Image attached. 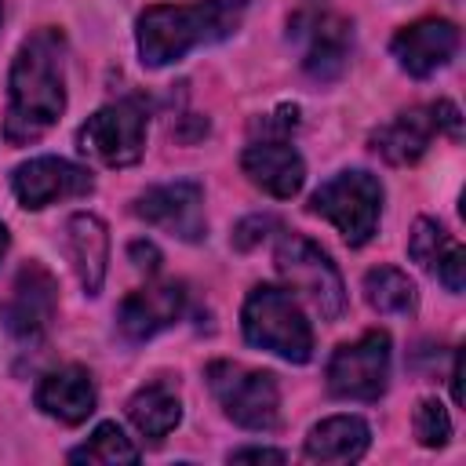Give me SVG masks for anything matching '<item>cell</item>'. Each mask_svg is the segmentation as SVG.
Instances as JSON below:
<instances>
[{"label": "cell", "instance_id": "cell-1", "mask_svg": "<svg viewBox=\"0 0 466 466\" xmlns=\"http://www.w3.org/2000/svg\"><path fill=\"white\" fill-rule=\"evenodd\" d=\"M62 36L58 29L33 33L11 66L7 80V120L4 138L22 146L40 138L66 109V80H62Z\"/></svg>", "mask_w": 466, "mask_h": 466}, {"label": "cell", "instance_id": "cell-2", "mask_svg": "<svg viewBox=\"0 0 466 466\" xmlns=\"http://www.w3.org/2000/svg\"><path fill=\"white\" fill-rule=\"evenodd\" d=\"M248 0H200V4H157L138 18V55L146 66L178 62L200 44L229 36L244 18Z\"/></svg>", "mask_w": 466, "mask_h": 466}, {"label": "cell", "instance_id": "cell-3", "mask_svg": "<svg viewBox=\"0 0 466 466\" xmlns=\"http://www.w3.org/2000/svg\"><path fill=\"white\" fill-rule=\"evenodd\" d=\"M240 324H244V335H248L251 346H262V350H269L284 360L306 364L309 353H313L309 320L302 317L299 302L280 288L258 284L244 302Z\"/></svg>", "mask_w": 466, "mask_h": 466}, {"label": "cell", "instance_id": "cell-4", "mask_svg": "<svg viewBox=\"0 0 466 466\" xmlns=\"http://www.w3.org/2000/svg\"><path fill=\"white\" fill-rule=\"evenodd\" d=\"M309 211L324 215L346 244H368L382 215V186L368 171H339L309 197Z\"/></svg>", "mask_w": 466, "mask_h": 466}, {"label": "cell", "instance_id": "cell-5", "mask_svg": "<svg viewBox=\"0 0 466 466\" xmlns=\"http://www.w3.org/2000/svg\"><path fill=\"white\" fill-rule=\"evenodd\" d=\"M146 127H149L146 106L138 98H120L113 106H102L95 116H87V124L76 131V146L80 153L95 157L106 167H127L146 153Z\"/></svg>", "mask_w": 466, "mask_h": 466}, {"label": "cell", "instance_id": "cell-6", "mask_svg": "<svg viewBox=\"0 0 466 466\" xmlns=\"http://www.w3.org/2000/svg\"><path fill=\"white\" fill-rule=\"evenodd\" d=\"M273 262H277L280 277H284L295 291H302V295L309 299V306H313L324 320H339V317H342V309H346V284H342L335 262H331L313 240H306V237H299V233L280 237Z\"/></svg>", "mask_w": 466, "mask_h": 466}, {"label": "cell", "instance_id": "cell-7", "mask_svg": "<svg viewBox=\"0 0 466 466\" xmlns=\"http://www.w3.org/2000/svg\"><path fill=\"white\" fill-rule=\"evenodd\" d=\"M208 386L237 426H244V430H273L277 426L280 390L269 371H251L233 360H215L208 368Z\"/></svg>", "mask_w": 466, "mask_h": 466}, {"label": "cell", "instance_id": "cell-8", "mask_svg": "<svg viewBox=\"0 0 466 466\" xmlns=\"http://www.w3.org/2000/svg\"><path fill=\"white\" fill-rule=\"evenodd\" d=\"M390 379V335L368 331L328 360V390L342 400H379Z\"/></svg>", "mask_w": 466, "mask_h": 466}, {"label": "cell", "instance_id": "cell-9", "mask_svg": "<svg viewBox=\"0 0 466 466\" xmlns=\"http://www.w3.org/2000/svg\"><path fill=\"white\" fill-rule=\"evenodd\" d=\"M291 36L302 47V69L313 80H335L350 58V22L324 4H306L291 18Z\"/></svg>", "mask_w": 466, "mask_h": 466}, {"label": "cell", "instance_id": "cell-10", "mask_svg": "<svg viewBox=\"0 0 466 466\" xmlns=\"http://www.w3.org/2000/svg\"><path fill=\"white\" fill-rule=\"evenodd\" d=\"M55 302H58L55 277L44 266L29 262V266L18 269V277L11 284V295L0 306V320L15 339L36 342L55 320Z\"/></svg>", "mask_w": 466, "mask_h": 466}, {"label": "cell", "instance_id": "cell-11", "mask_svg": "<svg viewBox=\"0 0 466 466\" xmlns=\"http://www.w3.org/2000/svg\"><path fill=\"white\" fill-rule=\"evenodd\" d=\"M135 215L167 229L178 240H200L204 237V189L189 178L153 186L135 200Z\"/></svg>", "mask_w": 466, "mask_h": 466}, {"label": "cell", "instance_id": "cell-12", "mask_svg": "<svg viewBox=\"0 0 466 466\" xmlns=\"http://www.w3.org/2000/svg\"><path fill=\"white\" fill-rule=\"evenodd\" d=\"M91 186L95 182H91L87 167L62 160V157H33V160L18 164L11 175V189L25 208H47L66 197H84V193H91Z\"/></svg>", "mask_w": 466, "mask_h": 466}, {"label": "cell", "instance_id": "cell-13", "mask_svg": "<svg viewBox=\"0 0 466 466\" xmlns=\"http://www.w3.org/2000/svg\"><path fill=\"white\" fill-rule=\"evenodd\" d=\"M459 51V29L444 18H422L393 36V58L411 76H430Z\"/></svg>", "mask_w": 466, "mask_h": 466}, {"label": "cell", "instance_id": "cell-14", "mask_svg": "<svg viewBox=\"0 0 466 466\" xmlns=\"http://www.w3.org/2000/svg\"><path fill=\"white\" fill-rule=\"evenodd\" d=\"M240 167L244 175L262 186L269 197H295L302 189V178H306V164L302 157L288 146V138H262V142H251L240 157Z\"/></svg>", "mask_w": 466, "mask_h": 466}, {"label": "cell", "instance_id": "cell-15", "mask_svg": "<svg viewBox=\"0 0 466 466\" xmlns=\"http://www.w3.org/2000/svg\"><path fill=\"white\" fill-rule=\"evenodd\" d=\"M182 306H186V288L182 284H175V280L149 284V288L124 299L116 320H120V331L131 342H142V339H153L157 331H164L167 324H175L182 317Z\"/></svg>", "mask_w": 466, "mask_h": 466}, {"label": "cell", "instance_id": "cell-16", "mask_svg": "<svg viewBox=\"0 0 466 466\" xmlns=\"http://www.w3.org/2000/svg\"><path fill=\"white\" fill-rule=\"evenodd\" d=\"M36 404L55 415L58 422H84L91 411H95V382L84 368L76 364H66V368H55L40 379L36 386Z\"/></svg>", "mask_w": 466, "mask_h": 466}, {"label": "cell", "instance_id": "cell-17", "mask_svg": "<svg viewBox=\"0 0 466 466\" xmlns=\"http://www.w3.org/2000/svg\"><path fill=\"white\" fill-rule=\"evenodd\" d=\"M66 248L73 258V269L84 284L87 295H98L106 280V262H109V233L102 218L95 215H73L66 222Z\"/></svg>", "mask_w": 466, "mask_h": 466}, {"label": "cell", "instance_id": "cell-18", "mask_svg": "<svg viewBox=\"0 0 466 466\" xmlns=\"http://www.w3.org/2000/svg\"><path fill=\"white\" fill-rule=\"evenodd\" d=\"M437 131L441 127H437L433 106H430V109H408V113L393 116L386 127H379L371 135V142H375V153L386 157L390 164H411L426 153V146Z\"/></svg>", "mask_w": 466, "mask_h": 466}, {"label": "cell", "instance_id": "cell-19", "mask_svg": "<svg viewBox=\"0 0 466 466\" xmlns=\"http://www.w3.org/2000/svg\"><path fill=\"white\" fill-rule=\"evenodd\" d=\"M371 430L357 415H331L317 422L306 437V455L313 462H353L368 451Z\"/></svg>", "mask_w": 466, "mask_h": 466}, {"label": "cell", "instance_id": "cell-20", "mask_svg": "<svg viewBox=\"0 0 466 466\" xmlns=\"http://www.w3.org/2000/svg\"><path fill=\"white\" fill-rule=\"evenodd\" d=\"M127 415H131V422L138 426L142 437H149V441H164V437L178 426V419H182V404H178V397H175L171 386H164V382H149V386H142V390L127 400Z\"/></svg>", "mask_w": 466, "mask_h": 466}, {"label": "cell", "instance_id": "cell-21", "mask_svg": "<svg viewBox=\"0 0 466 466\" xmlns=\"http://www.w3.org/2000/svg\"><path fill=\"white\" fill-rule=\"evenodd\" d=\"M364 295H368L371 309H379V313L408 317V313H415V306H419L415 284L408 280V273H400V269H393V266H375V269L364 277Z\"/></svg>", "mask_w": 466, "mask_h": 466}, {"label": "cell", "instance_id": "cell-22", "mask_svg": "<svg viewBox=\"0 0 466 466\" xmlns=\"http://www.w3.org/2000/svg\"><path fill=\"white\" fill-rule=\"evenodd\" d=\"M69 459L73 462H138V448L124 437V430L116 422H102L87 437V444L69 451Z\"/></svg>", "mask_w": 466, "mask_h": 466}, {"label": "cell", "instance_id": "cell-23", "mask_svg": "<svg viewBox=\"0 0 466 466\" xmlns=\"http://www.w3.org/2000/svg\"><path fill=\"white\" fill-rule=\"evenodd\" d=\"M448 248H451V237L444 233V226H441V222H433V218H419V222L411 226L408 255H411L422 269H433Z\"/></svg>", "mask_w": 466, "mask_h": 466}, {"label": "cell", "instance_id": "cell-24", "mask_svg": "<svg viewBox=\"0 0 466 466\" xmlns=\"http://www.w3.org/2000/svg\"><path fill=\"white\" fill-rule=\"evenodd\" d=\"M415 437L426 448H441L451 437V419H448V411H444L441 400L430 397V400L419 404V411H415Z\"/></svg>", "mask_w": 466, "mask_h": 466}, {"label": "cell", "instance_id": "cell-25", "mask_svg": "<svg viewBox=\"0 0 466 466\" xmlns=\"http://www.w3.org/2000/svg\"><path fill=\"white\" fill-rule=\"evenodd\" d=\"M437 269V277L444 280V288L448 291H462V273H466V251L451 240V248L441 255V262L433 266Z\"/></svg>", "mask_w": 466, "mask_h": 466}, {"label": "cell", "instance_id": "cell-26", "mask_svg": "<svg viewBox=\"0 0 466 466\" xmlns=\"http://www.w3.org/2000/svg\"><path fill=\"white\" fill-rule=\"evenodd\" d=\"M273 226H277L273 215H251V218H244V222L237 226L233 244H237V248H251V244H258V240L266 237V229H273Z\"/></svg>", "mask_w": 466, "mask_h": 466}, {"label": "cell", "instance_id": "cell-27", "mask_svg": "<svg viewBox=\"0 0 466 466\" xmlns=\"http://www.w3.org/2000/svg\"><path fill=\"white\" fill-rule=\"evenodd\" d=\"M433 116H437V127H444L451 138L462 135V120H459V109H455L451 102H437V106H433Z\"/></svg>", "mask_w": 466, "mask_h": 466}, {"label": "cell", "instance_id": "cell-28", "mask_svg": "<svg viewBox=\"0 0 466 466\" xmlns=\"http://www.w3.org/2000/svg\"><path fill=\"white\" fill-rule=\"evenodd\" d=\"M229 459L233 462H284V451H277V448H240Z\"/></svg>", "mask_w": 466, "mask_h": 466}, {"label": "cell", "instance_id": "cell-29", "mask_svg": "<svg viewBox=\"0 0 466 466\" xmlns=\"http://www.w3.org/2000/svg\"><path fill=\"white\" fill-rule=\"evenodd\" d=\"M131 258H135V266H138V269H149V273H153V269H157V262H160L157 248H153V244H146V240H135V244H131Z\"/></svg>", "mask_w": 466, "mask_h": 466}, {"label": "cell", "instance_id": "cell-30", "mask_svg": "<svg viewBox=\"0 0 466 466\" xmlns=\"http://www.w3.org/2000/svg\"><path fill=\"white\" fill-rule=\"evenodd\" d=\"M7 251V229H4V222H0V255Z\"/></svg>", "mask_w": 466, "mask_h": 466}]
</instances>
